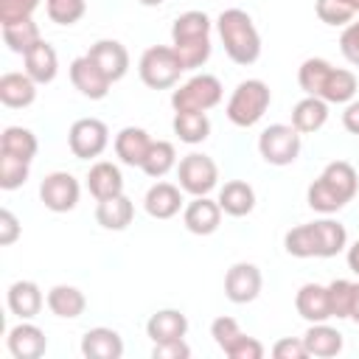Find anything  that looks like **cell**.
<instances>
[{"mask_svg":"<svg viewBox=\"0 0 359 359\" xmlns=\"http://www.w3.org/2000/svg\"><path fill=\"white\" fill-rule=\"evenodd\" d=\"M224 53L236 65H252L261 56V34L244 8H224L216 20Z\"/></svg>","mask_w":359,"mask_h":359,"instance_id":"cell-1","label":"cell"},{"mask_svg":"<svg viewBox=\"0 0 359 359\" xmlns=\"http://www.w3.org/2000/svg\"><path fill=\"white\" fill-rule=\"evenodd\" d=\"M171 48L185 70L202 67L210 59V17L205 11H185L171 25Z\"/></svg>","mask_w":359,"mask_h":359,"instance_id":"cell-2","label":"cell"},{"mask_svg":"<svg viewBox=\"0 0 359 359\" xmlns=\"http://www.w3.org/2000/svg\"><path fill=\"white\" fill-rule=\"evenodd\" d=\"M269 101H272V93H269L266 81H261V79H244V81L236 84V90H233L224 112H227L230 123L247 129V126H255L264 118V112L269 109Z\"/></svg>","mask_w":359,"mask_h":359,"instance_id":"cell-3","label":"cell"},{"mask_svg":"<svg viewBox=\"0 0 359 359\" xmlns=\"http://www.w3.org/2000/svg\"><path fill=\"white\" fill-rule=\"evenodd\" d=\"M137 73H140V81L146 87L168 90L180 81V76L185 73V65L171 45H151L143 50V56L137 62Z\"/></svg>","mask_w":359,"mask_h":359,"instance_id":"cell-4","label":"cell"},{"mask_svg":"<svg viewBox=\"0 0 359 359\" xmlns=\"http://www.w3.org/2000/svg\"><path fill=\"white\" fill-rule=\"evenodd\" d=\"M222 81L210 73H199L171 93V107L174 112H208L222 101Z\"/></svg>","mask_w":359,"mask_h":359,"instance_id":"cell-5","label":"cell"},{"mask_svg":"<svg viewBox=\"0 0 359 359\" xmlns=\"http://www.w3.org/2000/svg\"><path fill=\"white\" fill-rule=\"evenodd\" d=\"M258 151L269 165H292L300 154V132L292 123H272L258 135Z\"/></svg>","mask_w":359,"mask_h":359,"instance_id":"cell-6","label":"cell"},{"mask_svg":"<svg viewBox=\"0 0 359 359\" xmlns=\"http://www.w3.org/2000/svg\"><path fill=\"white\" fill-rule=\"evenodd\" d=\"M177 180H180V188L191 196H208L216 182H219V165L208 157V154H199V151H191L180 160L177 165Z\"/></svg>","mask_w":359,"mask_h":359,"instance_id":"cell-7","label":"cell"},{"mask_svg":"<svg viewBox=\"0 0 359 359\" xmlns=\"http://www.w3.org/2000/svg\"><path fill=\"white\" fill-rule=\"evenodd\" d=\"M107 143H109V129L98 118H79V121H73V126L67 132V146H70L73 157H79V160L98 157L107 149Z\"/></svg>","mask_w":359,"mask_h":359,"instance_id":"cell-8","label":"cell"},{"mask_svg":"<svg viewBox=\"0 0 359 359\" xmlns=\"http://www.w3.org/2000/svg\"><path fill=\"white\" fill-rule=\"evenodd\" d=\"M81 185L70 171H50L39 185V199L53 213H67L79 205Z\"/></svg>","mask_w":359,"mask_h":359,"instance_id":"cell-9","label":"cell"},{"mask_svg":"<svg viewBox=\"0 0 359 359\" xmlns=\"http://www.w3.org/2000/svg\"><path fill=\"white\" fill-rule=\"evenodd\" d=\"M261 286H264V278H261V269L250 261H238L227 269L224 275V294L230 303H252L258 294H261Z\"/></svg>","mask_w":359,"mask_h":359,"instance_id":"cell-10","label":"cell"},{"mask_svg":"<svg viewBox=\"0 0 359 359\" xmlns=\"http://www.w3.org/2000/svg\"><path fill=\"white\" fill-rule=\"evenodd\" d=\"M70 81H73V87L84 95V98H90V101H101V98H107V93H109V87H112V81L107 79V73L84 53V56H76L73 62H70Z\"/></svg>","mask_w":359,"mask_h":359,"instance_id":"cell-11","label":"cell"},{"mask_svg":"<svg viewBox=\"0 0 359 359\" xmlns=\"http://www.w3.org/2000/svg\"><path fill=\"white\" fill-rule=\"evenodd\" d=\"M6 345H8V353L14 359H39L48 351V337L39 325L20 320L14 328H8Z\"/></svg>","mask_w":359,"mask_h":359,"instance_id":"cell-12","label":"cell"},{"mask_svg":"<svg viewBox=\"0 0 359 359\" xmlns=\"http://www.w3.org/2000/svg\"><path fill=\"white\" fill-rule=\"evenodd\" d=\"M87 56L107 73V79L112 84L129 73V50L118 39H98L95 45H90Z\"/></svg>","mask_w":359,"mask_h":359,"instance_id":"cell-13","label":"cell"},{"mask_svg":"<svg viewBox=\"0 0 359 359\" xmlns=\"http://www.w3.org/2000/svg\"><path fill=\"white\" fill-rule=\"evenodd\" d=\"M182 222H185L188 233H194V236H210L222 224V208H219L216 199L194 196L185 205V210H182Z\"/></svg>","mask_w":359,"mask_h":359,"instance_id":"cell-14","label":"cell"},{"mask_svg":"<svg viewBox=\"0 0 359 359\" xmlns=\"http://www.w3.org/2000/svg\"><path fill=\"white\" fill-rule=\"evenodd\" d=\"M6 303H8V311L20 320H34L42 306L48 303L42 289L34 283V280H14L6 292Z\"/></svg>","mask_w":359,"mask_h":359,"instance_id":"cell-15","label":"cell"},{"mask_svg":"<svg viewBox=\"0 0 359 359\" xmlns=\"http://www.w3.org/2000/svg\"><path fill=\"white\" fill-rule=\"evenodd\" d=\"M151 137L143 126H123L118 135H115V154L123 165H132V168H140L149 149H151Z\"/></svg>","mask_w":359,"mask_h":359,"instance_id":"cell-16","label":"cell"},{"mask_svg":"<svg viewBox=\"0 0 359 359\" xmlns=\"http://www.w3.org/2000/svg\"><path fill=\"white\" fill-rule=\"evenodd\" d=\"M294 309L306 323H328L331 320V303H328V286L320 283H303L294 294Z\"/></svg>","mask_w":359,"mask_h":359,"instance_id":"cell-17","label":"cell"},{"mask_svg":"<svg viewBox=\"0 0 359 359\" xmlns=\"http://www.w3.org/2000/svg\"><path fill=\"white\" fill-rule=\"evenodd\" d=\"M81 353L87 359H121L123 356V339L115 328L95 325L84 331L81 337Z\"/></svg>","mask_w":359,"mask_h":359,"instance_id":"cell-18","label":"cell"},{"mask_svg":"<svg viewBox=\"0 0 359 359\" xmlns=\"http://www.w3.org/2000/svg\"><path fill=\"white\" fill-rule=\"evenodd\" d=\"M87 191L95 196V202L123 194V174H121V168L115 163H109V160L93 163L90 171H87Z\"/></svg>","mask_w":359,"mask_h":359,"instance_id":"cell-19","label":"cell"},{"mask_svg":"<svg viewBox=\"0 0 359 359\" xmlns=\"http://www.w3.org/2000/svg\"><path fill=\"white\" fill-rule=\"evenodd\" d=\"M0 101L8 109H25L36 101V81L28 73H3L0 76Z\"/></svg>","mask_w":359,"mask_h":359,"instance_id":"cell-20","label":"cell"},{"mask_svg":"<svg viewBox=\"0 0 359 359\" xmlns=\"http://www.w3.org/2000/svg\"><path fill=\"white\" fill-rule=\"evenodd\" d=\"M143 208L151 219H171L182 208V188L171 182H154L143 196Z\"/></svg>","mask_w":359,"mask_h":359,"instance_id":"cell-21","label":"cell"},{"mask_svg":"<svg viewBox=\"0 0 359 359\" xmlns=\"http://www.w3.org/2000/svg\"><path fill=\"white\" fill-rule=\"evenodd\" d=\"M185 334H188V317L180 309H160L146 323V337L151 342L185 339Z\"/></svg>","mask_w":359,"mask_h":359,"instance_id":"cell-22","label":"cell"},{"mask_svg":"<svg viewBox=\"0 0 359 359\" xmlns=\"http://www.w3.org/2000/svg\"><path fill=\"white\" fill-rule=\"evenodd\" d=\"M22 62H25V73H28L36 84H50V81L56 79V73H59L56 48H53L50 42H45V39H39V42L22 56Z\"/></svg>","mask_w":359,"mask_h":359,"instance_id":"cell-23","label":"cell"},{"mask_svg":"<svg viewBox=\"0 0 359 359\" xmlns=\"http://www.w3.org/2000/svg\"><path fill=\"white\" fill-rule=\"evenodd\" d=\"M45 300H48L50 314H56V317H62V320H76V317H81L84 309H87L84 292H81L79 286H70V283H56L53 289H48Z\"/></svg>","mask_w":359,"mask_h":359,"instance_id":"cell-24","label":"cell"},{"mask_svg":"<svg viewBox=\"0 0 359 359\" xmlns=\"http://www.w3.org/2000/svg\"><path fill=\"white\" fill-rule=\"evenodd\" d=\"M216 202H219L222 213L241 219V216L252 213V208H255V191H252V185L244 182V180H230V182L222 185Z\"/></svg>","mask_w":359,"mask_h":359,"instance_id":"cell-25","label":"cell"},{"mask_svg":"<svg viewBox=\"0 0 359 359\" xmlns=\"http://www.w3.org/2000/svg\"><path fill=\"white\" fill-rule=\"evenodd\" d=\"M135 219V205L126 194H118V196H109V199H101L95 205V222L104 227V230H126Z\"/></svg>","mask_w":359,"mask_h":359,"instance_id":"cell-26","label":"cell"},{"mask_svg":"<svg viewBox=\"0 0 359 359\" xmlns=\"http://www.w3.org/2000/svg\"><path fill=\"white\" fill-rule=\"evenodd\" d=\"M328 121V101L317 98V95H306L294 104L292 109V126L300 135H311L317 129H323Z\"/></svg>","mask_w":359,"mask_h":359,"instance_id":"cell-27","label":"cell"},{"mask_svg":"<svg viewBox=\"0 0 359 359\" xmlns=\"http://www.w3.org/2000/svg\"><path fill=\"white\" fill-rule=\"evenodd\" d=\"M303 342H306L309 356H317V359H328L342 351V334L337 328H331L328 323H309Z\"/></svg>","mask_w":359,"mask_h":359,"instance_id":"cell-28","label":"cell"},{"mask_svg":"<svg viewBox=\"0 0 359 359\" xmlns=\"http://www.w3.org/2000/svg\"><path fill=\"white\" fill-rule=\"evenodd\" d=\"M320 180H323L331 191H337V194L345 199V205H348V202L356 196V191H359V174H356V168H353L348 160H334V163H328V165L323 168Z\"/></svg>","mask_w":359,"mask_h":359,"instance_id":"cell-29","label":"cell"},{"mask_svg":"<svg viewBox=\"0 0 359 359\" xmlns=\"http://www.w3.org/2000/svg\"><path fill=\"white\" fill-rule=\"evenodd\" d=\"M311 227H314V241H317V258H334L348 247L345 224L334 219H320V222H311Z\"/></svg>","mask_w":359,"mask_h":359,"instance_id":"cell-30","label":"cell"},{"mask_svg":"<svg viewBox=\"0 0 359 359\" xmlns=\"http://www.w3.org/2000/svg\"><path fill=\"white\" fill-rule=\"evenodd\" d=\"M174 135L188 143V146H196V143H205L208 135H210V118L208 112H174Z\"/></svg>","mask_w":359,"mask_h":359,"instance_id":"cell-31","label":"cell"},{"mask_svg":"<svg viewBox=\"0 0 359 359\" xmlns=\"http://www.w3.org/2000/svg\"><path fill=\"white\" fill-rule=\"evenodd\" d=\"M356 90H359V81H356V76L351 70L331 67V73H328V79L323 84L320 98L328 101V104H348V101H353Z\"/></svg>","mask_w":359,"mask_h":359,"instance_id":"cell-32","label":"cell"},{"mask_svg":"<svg viewBox=\"0 0 359 359\" xmlns=\"http://www.w3.org/2000/svg\"><path fill=\"white\" fill-rule=\"evenodd\" d=\"M3 28V42L8 45V50L11 53H20V56H25L39 39H42V34H39V25L28 17V20H20V22H8V25H0Z\"/></svg>","mask_w":359,"mask_h":359,"instance_id":"cell-33","label":"cell"},{"mask_svg":"<svg viewBox=\"0 0 359 359\" xmlns=\"http://www.w3.org/2000/svg\"><path fill=\"white\" fill-rule=\"evenodd\" d=\"M36 149H39V140L25 126H6L0 135V151H6V154H14V157H22L31 163L36 157Z\"/></svg>","mask_w":359,"mask_h":359,"instance_id":"cell-34","label":"cell"},{"mask_svg":"<svg viewBox=\"0 0 359 359\" xmlns=\"http://www.w3.org/2000/svg\"><path fill=\"white\" fill-rule=\"evenodd\" d=\"M140 168H143V174L151 177V180L165 177L171 168H177V149H174V143H168V140H154Z\"/></svg>","mask_w":359,"mask_h":359,"instance_id":"cell-35","label":"cell"},{"mask_svg":"<svg viewBox=\"0 0 359 359\" xmlns=\"http://www.w3.org/2000/svg\"><path fill=\"white\" fill-rule=\"evenodd\" d=\"M331 67H334V65H331L328 59L309 56V59L300 65V70H297V84H300V90H303L306 95H317V98H320L323 84H325Z\"/></svg>","mask_w":359,"mask_h":359,"instance_id":"cell-36","label":"cell"},{"mask_svg":"<svg viewBox=\"0 0 359 359\" xmlns=\"http://www.w3.org/2000/svg\"><path fill=\"white\" fill-rule=\"evenodd\" d=\"M306 202H309V208L311 210H317V213H337V210H342L345 208V199L337 194V191H331L320 177L309 185V191H306Z\"/></svg>","mask_w":359,"mask_h":359,"instance_id":"cell-37","label":"cell"},{"mask_svg":"<svg viewBox=\"0 0 359 359\" xmlns=\"http://www.w3.org/2000/svg\"><path fill=\"white\" fill-rule=\"evenodd\" d=\"M283 247L289 255L294 258H317V241H314V227L309 224H297L283 236Z\"/></svg>","mask_w":359,"mask_h":359,"instance_id":"cell-38","label":"cell"},{"mask_svg":"<svg viewBox=\"0 0 359 359\" xmlns=\"http://www.w3.org/2000/svg\"><path fill=\"white\" fill-rule=\"evenodd\" d=\"M28 171H31V163L28 160L0 151V188L3 191H17L20 185H25Z\"/></svg>","mask_w":359,"mask_h":359,"instance_id":"cell-39","label":"cell"},{"mask_svg":"<svg viewBox=\"0 0 359 359\" xmlns=\"http://www.w3.org/2000/svg\"><path fill=\"white\" fill-rule=\"evenodd\" d=\"M351 300H353V280L337 278L328 283V303H331V317L348 320L351 317Z\"/></svg>","mask_w":359,"mask_h":359,"instance_id":"cell-40","label":"cell"},{"mask_svg":"<svg viewBox=\"0 0 359 359\" xmlns=\"http://www.w3.org/2000/svg\"><path fill=\"white\" fill-rule=\"evenodd\" d=\"M45 11L50 17V22L56 25H73L84 17L87 3L84 0H45Z\"/></svg>","mask_w":359,"mask_h":359,"instance_id":"cell-41","label":"cell"},{"mask_svg":"<svg viewBox=\"0 0 359 359\" xmlns=\"http://www.w3.org/2000/svg\"><path fill=\"white\" fill-rule=\"evenodd\" d=\"M314 11H317L320 22H325V25H348L353 20V11L342 0H317Z\"/></svg>","mask_w":359,"mask_h":359,"instance_id":"cell-42","label":"cell"},{"mask_svg":"<svg viewBox=\"0 0 359 359\" xmlns=\"http://www.w3.org/2000/svg\"><path fill=\"white\" fill-rule=\"evenodd\" d=\"M39 0H0V25L28 20L36 11Z\"/></svg>","mask_w":359,"mask_h":359,"instance_id":"cell-43","label":"cell"},{"mask_svg":"<svg viewBox=\"0 0 359 359\" xmlns=\"http://www.w3.org/2000/svg\"><path fill=\"white\" fill-rule=\"evenodd\" d=\"M224 353L230 359H261L264 356V345L255 339V337H247V334H238L227 348Z\"/></svg>","mask_w":359,"mask_h":359,"instance_id":"cell-44","label":"cell"},{"mask_svg":"<svg viewBox=\"0 0 359 359\" xmlns=\"http://www.w3.org/2000/svg\"><path fill=\"white\" fill-rule=\"evenodd\" d=\"M238 334H244L241 328H238V323L233 320V317H227V314H222V317H216L213 323H210V337H213V342L224 351Z\"/></svg>","mask_w":359,"mask_h":359,"instance_id":"cell-45","label":"cell"},{"mask_svg":"<svg viewBox=\"0 0 359 359\" xmlns=\"http://www.w3.org/2000/svg\"><path fill=\"white\" fill-rule=\"evenodd\" d=\"M272 356H275V359H306L309 351H306L303 337H300V339L283 337V339H278V342L272 345Z\"/></svg>","mask_w":359,"mask_h":359,"instance_id":"cell-46","label":"cell"},{"mask_svg":"<svg viewBox=\"0 0 359 359\" xmlns=\"http://www.w3.org/2000/svg\"><path fill=\"white\" fill-rule=\"evenodd\" d=\"M339 50L342 56L359 67V22H348L342 36H339Z\"/></svg>","mask_w":359,"mask_h":359,"instance_id":"cell-47","label":"cell"},{"mask_svg":"<svg viewBox=\"0 0 359 359\" xmlns=\"http://www.w3.org/2000/svg\"><path fill=\"white\" fill-rule=\"evenodd\" d=\"M191 348L185 339H168V342H154L151 359H188Z\"/></svg>","mask_w":359,"mask_h":359,"instance_id":"cell-48","label":"cell"},{"mask_svg":"<svg viewBox=\"0 0 359 359\" xmlns=\"http://www.w3.org/2000/svg\"><path fill=\"white\" fill-rule=\"evenodd\" d=\"M20 233H22V227H20L17 216H14L8 208H3V210H0V244H3V247L14 244V241L20 238Z\"/></svg>","mask_w":359,"mask_h":359,"instance_id":"cell-49","label":"cell"},{"mask_svg":"<svg viewBox=\"0 0 359 359\" xmlns=\"http://www.w3.org/2000/svg\"><path fill=\"white\" fill-rule=\"evenodd\" d=\"M342 126L351 132V135H359V101H348L345 104V112H342Z\"/></svg>","mask_w":359,"mask_h":359,"instance_id":"cell-50","label":"cell"},{"mask_svg":"<svg viewBox=\"0 0 359 359\" xmlns=\"http://www.w3.org/2000/svg\"><path fill=\"white\" fill-rule=\"evenodd\" d=\"M345 258H348V269H351L353 275H359V238L348 247V255H345Z\"/></svg>","mask_w":359,"mask_h":359,"instance_id":"cell-51","label":"cell"},{"mask_svg":"<svg viewBox=\"0 0 359 359\" xmlns=\"http://www.w3.org/2000/svg\"><path fill=\"white\" fill-rule=\"evenodd\" d=\"M353 323H359V283H353V300H351V317Z\"/></svg>","mask_w":359,"mask_h":359,"instance_id":"cell-52","label":"cell"},{"mask_svg":"<svg viewBox=\"0 0 359 359\" xmlns=\"http://www.w3.org/2000/svg\"><path fill=\"white\" fill-rule=\"evenodd\" d=\"M140 6H149V8H154V6H163L165 0H137Z\"/></svg>","mask_w":359,"mask_h":359,"instance_id":"cell-53","label":"cell"},{"mask_svg":"<svg viewBox=\"0 0 359 359\" xmlns=\"http://www.w3.org/2000/svg\"><path fill=\"white\" fill-rule=\"evenodd\" d=\"M342 3H345V6H348L353 14H359V0H342Z\"/></svg>","mask_w":359,"mask_h":359,"instance_id":"cell-54","label":"cell"}]
</instances>
